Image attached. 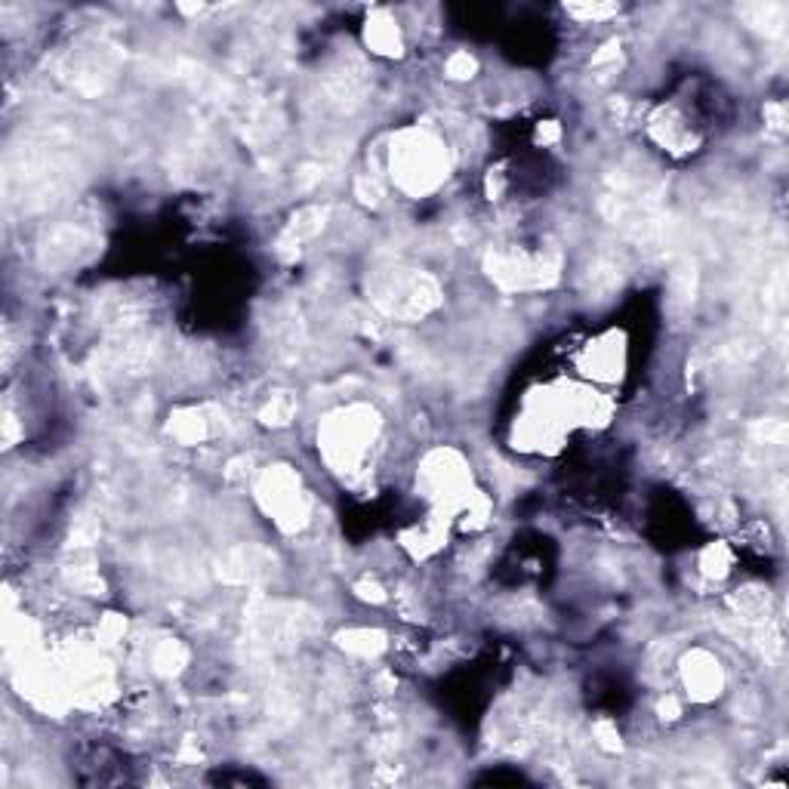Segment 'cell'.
<instances>
[{"label":"cell","instance_id":"6da1fadb","mask_svg":"<svg viewBox=\"0 0 789 789\" xmlns=\"http://www.w3.org/2000/svg\"><path fill=\"white\" fill-rule=\"evenodd\" d=\"M681 676H685V685H688V694L694 700H716L721 694V685H725L719 660L704 651H697L691 664L681 666Z\"/></svg>","mask_w":789,"mask_h":789}]
</instances>
